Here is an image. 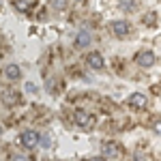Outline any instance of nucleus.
<instances>
[{"label": "nucleus", "instance_id": "f257e3e1", "mask_svg": "<svg viewBox=\"0 0 161 161\" xmlns=\"http://www.w3.org/2000/svg\"><path fill=\"white\" fill-rule=\"evenodd\" d=\"M73 120H75L77 125H80L82 129H90V127L95 125V118H92V116H90L88 112H84V110H77V112H75Z\"/></svg>", "mask_w": 161, "mask_h": 161}, {"label": "nucleus", "instance_id": "f03ea898", "mask_svg": "<svg viewBox=\"0 0 161 161\" xmlns=\"http://www.w3.org/2000/svg\"><path fill=\"white\" fill-rule=\"evenodd\" d=\"M110 28H112V32H114L116 37H127V35L131 32V26H129V22H125V19H116V22H112Z\"/></svg>", "mask_w": 161, "mask_h": 161}, {"label": "nucleus", "instance_id": "7ed1b4c3", "mask_svg": "<svg viewBox=\"0 0 161 161\" xmlns=\"http://www.w3.org/2000/svg\"><path fill=\"white\" fill-rule=\"evenodd\" d=\"M136 62L140 64V67H144V69H148V67H153L155 64V54L153 52H137L136 54Z\"/></svg>", "mask_w": 161, "mask_h": 161}, {"label": "nucleus", "instance_id": "20e7f679", "mask_svg": "<svg viewBox=\"0 0 161 161\" xmlns=\"http://www.w3.org/2000/svg\"><path fill=\"white\" fill-rule=\"evenodd\" d=\"M90 43H92V35H90V30H86V28L77 30V37H75V45H77V47H88Z\"/></svg>", "mask_w": 161, "mask_h": 161}, {"label": "nucleus", "instance_id": "39448f33", "mask_svg": "<svg viewBox=\"0 0 161 161\" xmlns=\"http://www.w3.org/2000/svg\"><path fill=\"white\" fill-rule=\"evenodd\" d=\"M19 140H22V144H24L26 148H32V146H37V144H39V140H41V137H39L37 131H24Z\"/></svg>", "mask_w": 161, "mask_h": 161}, {"label": "nucleus", "instance_id": "423d86ee", "mask_svg": "<svg viewBox=\"0 0 161 161\" xmlns=\"http://www.w3.org/2000/svg\"><path fill=\"white\" fill-rule=\"evenodd\" d=\"M118 155H120V146L116 142H105L103 144V157L105 159H116Z\"/></svg>", "mask_w": 161, "mask_h": 161}, {"label": "nucleus", "instance_id": "0eeeda50", "mask_svg": "<svg viewBox=\"0 0 161 161\" xmlns=\"http://www.w3.org/2000/svg\"><path fill=\"white\" fill-rule=\"evenodd\" d=\"M88 64H90V69H95V71H101L103 69V56L97 54V52H92V54H88Z\"/></svg>", "mask_w": 161, "mask_h": 161}, {"label": "nucleus", "instance_id": "6e6552de", "mask_svg": "<svg viewBox=\"0 0 161 161\" xmlns=\"http://www.w3.org/2000/svg\"><path fill=\"white\" fill-rule=\"evenodd\" d=\"M0 99H2L4 105H9V108H11V105H15V103L19 101V95H17V92H13V90H4V92L0 95Z\"/></svg>", "mask_w": 161, "mask_h": 161}, {"label": "nucleus", "instance_id": "1a4fd4ad", "mask_svg": "<svg viewBox=\"0 0 161 161\" xmlns=\"http://www.w3.org/2000/svg\"><path fill=\"white\" fill-rule=\"evenodd\" d=\"M129 105H131V108H137V110L144 108V105H146V95H142V92H133V95L129 97Z\"/></svg>", "mask_w": 161, "mask_h": 161}, {"label": "nucleus", "instance_id": "9d476101", "mask_svg": "<svg viewBox=\"0 0 161 161\" xmlns=\"http://www.w3.org/2000/svg\"><path fill=\"white\" fill-rule=\"evenodd\" d=\"M4 75H7L9 80H19L22 71H19V67H17V64H7V67H4Z\"/></svg>", "mask_w": 161, "mask_h": 161}, {"label": "nucleus", "instance_id": "9b49d317", "mask_svg": "<svg viewBox=\"0 0 161 161\" xmlns=\"http://www.w3.org/2000/svg\"><path fill=\"white\" fill-rule=\"evenodd\" d=\"M52 9H56V11H62L64 7H67V0H50Z\"/></svg>", "mask_w": 161, "mask_h": 161}, {"label": "nucleus", "instance_id": "f8f14e48", "mask_svg": "<svg viewBox=\"0 0 161 161\" xmlns=\"http://www.w3.org/2000/svg\"><path fill=\"white\" fill-rule=\"evenodd\" d=\"M136 7V0H120V9L123 11H131Z\"/></svg>", "mask_w": 161, "mask_h": 161}, {"label": "nucleus", "instance_id": "ddd939ff", "mask_svg": "<svg viewBox=\"0 0 161 161\" xmlns=\"http://www.w3.org/2000/svg\"><path fill=\"white\" fill-rule=\"evenodd\" d=\"M15 9L26 11V9H28V2H26V0H15Z\"/></svg>", "mask_w": 161, "mask_h": 161}, {"label": "nucleus", "instance_id": "4468645a", "mask_svg": "<svg viewBox=\"0 0 161 161\" xmlns=\"http://www.w3.org/2000/svg\"><path fill=\"white\" fill-rule=\"evenodd\" d=\"M56 82H58V80H47V92H56Z\"/></svg>", "mask_w": 161, "mask_h": 161}, {"label": "nucleus", "instance_id": "2eb2a0df", "mask_svg": "<svg viewBox=\"0 0 161 161\" xmlns=\"http://www.w3.org/2000/svg\"><path fill=\"white\" fill-rule=\"evenodd\" d=\"M11 161H28V159H26L24 155H19V153H15V155L11 157Z\"/></svg>", "mask_w": 161, "mask_h": 161}, {"label": "nucleus", "instance_id": "dca6fc26", "mask_svg": "<svg viewBox=\"0 0 161 161\" xmlns=\"http://www.w3.org/2000/svg\"><path fill=\"white\" fill-rule=\"evenodd\" d=\"M144 22H146V24H155V15H153V13L146 15V17H144Z\"/></svg>", "mask_w": 161, "mask_h": 161}, {"label": "nucleus", "instance_id": "f3484780", "mask_svg": "<svg viewBox=\"0 0 161 161\" xmlns=\"http://www.w3.org/2000/svg\"><path fill=\"white\" fill-rule=\"evenodd\" d=\"M136 161H148V157H146V155H140V153H137V155H136Z\"/></svg>", "mask_w": 161, "mask_h": 161}, {"label": "nucleus", "instance_id": "a211bd4d", "mask_svg": "<svg viewBox=\"0 0 161 161\" xmlns=\"http://www.w3.org/2000/svg\"><path fill=\"white\" fill-rule=\"evenodd\" d=\"M26 90H28V92H35L37 88H35V84H26Z\"/></svg>", "mask_w": 161, "mask_h": 161}, {"label": "nucleus", "instance_id": "6ab92c4d", "mask_svg": "<svg viewBox=\"0 0 161 161\" xmlns=\"http://www.w3.org/2000/svg\"><path fill=\"white\" fill-rule=\"evenodd\" d=\"M88 161H105V157H92V159H88Z\"/></svg>", "mask_w": 161, "mask_h": 161}, {"label": "nucleus", "instance_id": "aec40b11", "mask_svg": "<svg viewBox=\"0 0 161 161\" xmlns=\"http://www.w3.org/2000/svg\"><path fill=\"white\" fill-rule=\"evenodd\" d=\"M155 131H159V133H161V123H155Z\"/></svg>", "mask_w": 161, "mask_h": 161}, {"label": "nucleus", "instance_id": "412c9836", "mask_svg": "<svg viewBox=\"0 0 161 161\" xmlns=\"http://www.w3.org/2000/svg\"><path fill=\"white\" fill-rule=\"evenodd\" d=\"M0 133H2V125H0Z\"/></svg>", "mask_w": 161, "mask_h": 161}, {"label": "nucleus", "instance_id": "4be33fe9", "mask_svg": "<svg viewBox=\"0 0 161 161\" xmlns=\"http://www.w3.org/2000/svg\"><path fill=\"white\" fill-rule=\"evenodd\" d=\"M77 2H82V0H77Z\"/></svg>", "mask_w": 161, "mask_h": 161}]
</instances>
